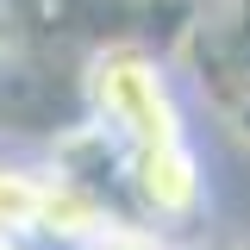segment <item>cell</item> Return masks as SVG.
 <instances>
[{
	"label": "cell",
	"mask_w": 250,
	"mask_h": 250,
	"mask_svg": "<svg viewBox=\"0 0 250 250\" xmlns=\"http://www.w3.org/2000/svg\"><path fill=\"white\" fill-rule=\"evenodd\" d=\"M88 106H94V119H100V131L119 138V150H144V144H175V138H188L182 131V106L169 94V75L156 69V57L131 50V44L94 57Z\"/></svg>",
	"instance_id": "1"
},
{
	"label": "cell",
	"mask_w": 250,
	"mask_h": 250,
	"mask_svg": "<svg viewBox=\"0 0 250 250\" xmlns=\"http://www.w3.org/2000/svg\"><path fill=\"white\" fill-rule=\"evenodd\" d=\"M125 182H131L138 207H144L150 219H194L200 213V194H207L200 156L188 150V138L125 150Z\"/></svg>",
	"instance_id": "2"
},
{
	"label": "cell",
	"mask_w": 250,
	"mask_h": 250,
	"mask_svg": "<svg viewBox=\"0 0 250 250\" xmlns=\"http://www.w3.org/2000/svg\"><path fill=\"white\" fill-rule=\"evenodd\" d=\"M100 231H113L106 200H100L82 175H50V182H44V219H38V238H50V244H62V250H82V244H94Z\"/></svg>",
	"instance_id": "3"
},
{
	"label": "cell",
	"mask_w": 250,
	"mask_h": 250,
	"mask_svg": "<svg viewBox=\"0 0 250 250\" xmlns=\"http://www.w3.org/2000/svg\"><path fill=\"white\" fill-rule=\"evenodd\" d=\"M44 182L25 163H0V238H31L44 219Z\"/></svg>",
	"instance_id": "4"
},
{
	"label": "cell",
	"mask_w": 250,
	"mask_h": 250,
	"mask_svg": "<svg viewBox=\"0 0 250 250\" xmlns=\"http://www.w3.org/2000/svg\"><path fill=\"white\" fill-rule=\"evenodd\" d=\"M82 250H150V244H144L131 225H113V231H100V238H94V244H82Z\"/></svg>",
	"instance_id": "5"
},
{
	"label": "cell",
	"mask_w": 250,
	"mask_h": 250,
	"mask_svg": "<svg viewBox=\"0 0 250 250\" xmlns=\"http://www.w3.org/2000/svg\"><path fill=\"white\" fill-rule=\"evenodd\" d=\"M0 250H25V244H19V238H0Z\"/></svg>",
	"instance_id": "6"
}]
</instances>
